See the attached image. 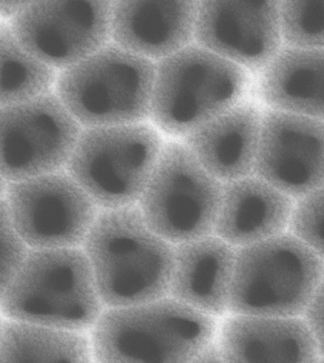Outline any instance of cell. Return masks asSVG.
Segmentation results:
<instances>
[{
	"label": "cell",
	"instance_id": "obj_18",
	"mask_svg": "<svg viewBox=\"0 0 324 363\" xmlns=\"http://www.w3.org/2000/svg\"><path fill=\"white\" fill-rule=\"evenodd\" d=\"M294 199L260 177L249 176L223 184L213 235L238 249L289 229Z\"/></svg>",
	"mask_w": 324,
	"mask_h": 363
},
{
	"label": "cell",
	"instance_id": "obj_29",
	"mask_svg": "<svg viewBox=\"0 0 324 363\" xmlns=\"http://www.w3.org/2000/svg\"><path fill=\"white\" fill-rule=\"evenodd\" d=\"M5 318L0 314V335H1L2 326H4Z\"/></svg>",
	"mask_w": 324,
	"mask_h": 363
},
{
	"label": "cell",
	"instance_id": "obj_15",
	"mask_svg": "<svg viewBox=\"0 0 324 363\" xmlns=\"http://www.w3.org/2000/svg\"><path fill=\"white\" fill-rule=\"evenodd\" d=\"M225 362H317V343L303 318L232 314L216 334Z\"/></svg>",
	"mask_w": 324,
	"mask_h": 363
},
{
	"label": "cell",
	"instance_id": "obj_3",
	"mask_svg": "<svg viewBox=\"0 0 324 363\" xmlns=\"http://www.w3.org/2000/svg\"><path fill=\"white\" fill-rule=\"evenodd\" d=\"M104 308L82 247L29 250L0 300L5 319L84 333Z\"/></svg>",
	"mask_w": 324,
	"mask_h": 363
},
{
	"label": "cell",
	"instance_id": "obj_23",
	"mask_svg": "<svg viewBox=\"0 0 324 363\" xmlns=\"http://www.w3.org/2000/svg\"><path fill=\"white\" fill-rule=\"evenodd\" d=\"M289 229L324 262V186L298 199Z\"/></svg>",
	"mask_w": 324,
	"mask_h": 363
},
{
	"label": "cell",
	"instance_id": "obj_17",
	"mask_svg": "<svg viewBox=\"0 0 324 363\" xmlns=\"http://www.w3.org/2000/svg\"><path fill=\"white\" fill-rule=\"evenodd\" d=\"M263 113L244 99L183 138V143L222 184L252 176Z\"/></svg>",
	"mask_w": 324,
	"mask_h": 363
},
{
	"label": "cell",
	"instance_id": "obj_6",
	"mask_svg": "<svg viewBox=\"0 0 324 363\" xmlns=\"http://www.w3.org/2000/svg\"><path fill=\"white\" fill-rule=\"evenodd\" d=\"M324 274V262L291 233L238 247L229 313L301 317Z\"/></svg>",
	"mask_w": 324,
	"mask_h": 363
},
{
	"label": "cell",
	"instance_id": "obj_8",
	"mask_svg": "<svg viewBox=\"0 0 324 363\" xmlns=\"http://www.w3.org/2000/svg\"><path fill=\"white\" fill-rule=\"evenodd\" d=\"M223 184L183 143H164L137 206L148 226L173 245L213 235Z\"/></svg>",
	"mask_w": 324,
	"mask_h": 363
},
{
	"label": "cell",
	"instance_id": "obj_16",
	"mask_svg": "<svg viewBox=\"0 0 324 363\" xmlns=\"http://www.w3.org/2000/svg\"><path fill=\"white\" fill-rule=\"evenodd\" d=\"M236 247L216 235L174 245L169 296L208 316L229 313Z\"/></svg>",
	"mask_w": 324,
	"mask_h": 363
},
{
	"label": "cell",
	"instance_id": "obj_7",
	"mask_svg": "<svg viewBox=\"0 0 324 363\" xmlns=\"http://www.w3.org/2000/svg\"><path fill=\"white\" fill-rule=\"evenodd\" d=\"M164 143L145 123L83 128L66 166L100 210L137 205Z\"/></svg>",
	"mask_w": 324,
	"mask_h": 363
},
{
	"label": "cell",
	"instance_id": "obj_27",
	"mask_svg": "<svg viewBox=\"0 0 324 363\" xmlns=\"http://www.w3.org/2000/svg\"><path fill=\"white\" fill-rule=\"evenodd\" d=\"M33 0H0V19L10 21Z\"/></svg>",
	"mask_w": 324,
	"mask_h": 363
},
{
	"label": "cell",
	"instance_id": "obj_28",
	"mask_svg": "<svg viewBox=\"0 0 324 363\" xmlns=\"http://www.w3.org/2000/svg\"><path fill=\"white\" fill-rule=\"evenodd\" d=\"M8 184L9 182L5 179V177L2 176V174L0 173V199H5V196H6Z\"/></svg>",
	"mask_w": 324,
	"mask_h": 363
},
{
	"label": "cell",
	"instance_id": "obj_1",
	"mask_svg": "<svg viewBox=\"0 0 324 363\" xmlns=\"http://www.w3.org/2000/svg\"><path fill=\"white\" fill-rule=\"evenodd\" d=\"M82 249L104 308L169 296L174 245L148 226L137 205L100 210Z\"/></svg>",
	"mask_w": 324,
	"mask_h": 363
},
{
	"label": "cell",
	"instance_id": "obj_12",
	"mask_svg": "<svg viewBox=\"0 0 324 363\" xmlns=\"http://www.w3.org/2000/svg\"><path fill=\"white\" fill-rule=\"evenodd\" d=\"M194 42L260 73L283 47L280 0H197Z\"/></svg>",
	"mask_w": 324,
	"mask_h": 363
},
{
	"label": "cell",
	"instance_id": "obj_25",
	"mask_svg": "<svg viewBox=\"0 0 324 363\" xmlns=\"http://www.w3.org/2000/svg\"><path fill=\"white\" fill-rule=\"evenodd\" d=\"M324 360V274L303 315Z\"/></svg>",
	"mask_w": 324,
	"mask_h": 363
},
{
	"label": "cell",
	"instance_id": "obj_20",
	"mask_svg": "<svg viewBox=\"0 0 324 363\" xmlns=\"http://www.w3.org/2000/svg\"><path fill=\"white\" fill-rule=\"evenodd\" d=\"M91 362V342L84 332L4 320L0 362Z\"/></svg>",
	"mask_w": 324,
	"mask_h": 363
},
{
	"label": "cell",
	"instance_id": "obj_9",
	"mask_svg": "<svg viewBox=\"0 0 324 363\" xmlns=\"http://www.w3.org/2000/svg\"><path fill=\"white\" fill-rule=\"evenodd\" d=\"M82 130L53 90L0 108V173L10 184L65 170Z\"/></svg>",
	"mask_w": 324,
	"mask_h": 363
},
{
	"label": "cell",
	"instance_id": "obj_10",
	"mask_svg": "<svg viewBox=\"0 0 324 363\" xmlns=\"http://www.w3.org/2000/svg\"><path fill=\"white\" fill-rule=\"evenodd\" d=\"M4 199L29 250L82 247L100 213L66 170L10 182Z\"/></svg>",
	"mask_w": 324,
	"mask_h": 363
},
{
	"label": "cell",
	"instance_id": "obj_2",
	"mask_svg": "<svg viewBox=\"0 0 324 363\" xmlns=\"http://www.w3.org/2000/svg\"><path fill=\"white\" fill-rule=\"evenodd\" d=\"M216 318L171 296L106 308L90 330L98 362H194L218 334Z\"/></svg>",
	"mask_w": 324,
	"mask_h": 363
},
{
	"label": "cell",
	"instance_id": "obj_21",
	"mask_svg": "<svg viewBox=\"0 0 324 363\" xmlns=\"http://www.w3.org/2000/svg\"><path fill=\"white\" fill-rule=\"evenodd\" d=\"M57 73L28 52L16 38L9 21L0 19V108L52 91Z\"/></svg>",
	"mask_w": 324,
	"mask_h": 363
},
{
	"label": "cell",
	"instance_id": "obj_26",
	"mask_svg": "<svg viewBox=\"0 0 324 363\" xmlns=\"http://www.w3.org/2000/svg\"><path fill=\"white\" fill-rule=\"evenodd\" d=\"M194 362H225L223 354L216 337L200 352Z\"/></svg>",
	"mask_w": 324,
	"mask_h": 363
},
{
	"label": "cell",
	"instance_id": "obj_5",
	"mask_svg": "<svg viewBox=\"0 0 324 363\" xmlns=\"http://www.w3.org/2000/svg\"><path fill=\"white\" fill-rule=\"evenodd\" d=\"M156 62L109 42L60 70L53 91L83 128L145 123Z\"/></svg>",
	"mask_w": 324,
	"mask_h": 363
},
{
	"label": "cell",
	"instance_id": "obj_14",
	"mask_svg": "<svg viewBox=\"0 0 324 363\" xmlns=\"http://www.w3.org/2000/svg\"><path fill=\"white\" fill-rule=\"evenodd\" d=\"M197 0H112L111 40L154 62L194 41Z\"/></svg>",
	"mask_w": 324,
	"mask_h": 363
},
{
	"label": "cell",
	"instance_id": "obj_11",
	"mask_svg": "<svg viewBox=\"0 0 324 363\" xmlns=\"http://www.w3.org/2000/svg\"><path fill=\"white\" fill-rule=\"evenodd\" d=\"M112 0H33L10 19L22 46L60 72L111 40Z\"/></svg>",
	"mask_w": 324,
	"mask_h": 363
},
{
	"label": "cell",
	"instance_id": "obj_4",
	"mask_svg": "<svg viewBox=\"0 0 324 363\" xmlns=\"http://www.w3.org/2000/svg\"><path fill=\"white\" fill-rule=\"evenodd\" d=\"M250 72L191 43L156 62L150 116L155 128L185 138L246 99Z\"/></svg>",
	"mask_w": 324,
	"mask_h": 363
},
{
	"label": "cell",
	"instance_id": "obj_19",
	"mask_svg": "<svg viewBox=\"0 0 324 363\" xmlns=\"http://www.w3.org/2000/svg\"><path fill=\"white\" fill-rule=\"evenodd\" d=\"M259 94L269 109L324 122V49L284 45L260 72Z\"/></svg>",
	"mask_w": 324,
	"mask_h": 363
},
{
	"label": "cell",
	"instance_id": "obj_24",
	"mask_svg": "<svg viewBox=\"0 0 324 363\" xmlns=\"http://www.w3.org/2000/svg\"><path fill=\"white\" fill-rule=\"evenodd\" d=\"M29 247L16 232L5 199H0V300L23 263Z\"/></svg>",
	"mask_w": 324,
	"mask_h": 363
},
{
	"label": "cell",
	"instance_id": "obj_22",
	"mask_svg": "<svg viewBox=\"0 0 324 363\" xmlns=\"http://www.w3.org/2000/svg\"><path fill=\"white\" fill-rule=\"evenodd\" d=\"M284 44L324 49V0H280Z\"/></svg>",
	"mask_w": 324,
	"mask_h": 363
},
{
	"label": "cell",
	"instance_id": "obj_13",
	"mask_svg": "<svg viewBox=\"0 0 324 363\" xmlns=\"http://www.w3.org/2000/svg\"><path fill=\"white\" fill-rule=\"evenodd\" d=\"M253 174L297 201L324 186L323 121L264 112Z\"/></svg>",
	"mask_w": 324,
	"mask_h": 363
}]
</instances>
